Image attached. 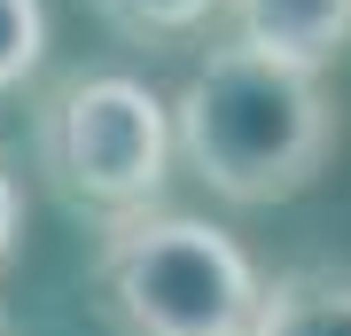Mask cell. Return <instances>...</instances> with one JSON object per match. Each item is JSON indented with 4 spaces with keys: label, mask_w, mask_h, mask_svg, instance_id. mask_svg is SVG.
Segmentation results:
<instances>
[{
    "label": "cell",
    "mask_w": 351,
    "mask_h": 336,
    "mask_svg": "<svg viewBox=\"0 0 351 336\" xmlns=\"http://www.w3.org/2000/svg\"><path fill=\"white\" fill-rule=\"evenodd\" d=\"M172 125H180V164L219 203H242V212L304 196L336 149V110L320 78L265 63L234 39L188 71Z\"/></svg>",
    "instance_id": "cell-1"
},
{
    "label": "cell",
    "mask_w": 351,
    "mask_h": 336,
    "mask_svg": "<svg viewBox=\"0 0 351 336\" xmlns=\"http://www.w3.org/2000/svg\"><path fill=\"white\" fill-rule=\"evenodd\" d=\"M94 282L125 336H250L265 282L226 227L195 212H125L101 227Z\"/></svg>",
    "instance_id": "cell-2"
},
{
    "label": "cell",
    "mask_w": 351,
    "mask_h": 336,
    "mask_svg": "<svg viewBox=\"0 0 351 336\" xmlns=\"http://www.w3.org/2000/svg\"><path fill=\"white\" fill-rule=\"evenodd\" d=\"M172 157H180L172 102L133 71H78L32 110V164L78 212L101 219L156 212Z\"/></svg>",
    "instance_id": "cell-3"
},
{
    "label": "cell",
    "mask_w": 351,
    "mask_h": 336,
    "mask_svg": "<svg viewBox=\"0 0 351 336\" xmlns=\"http://www.w3.org/2000/svg\"><path fill=\"white\" fill-rule=\"evenodd\" d=\"M226 24H234V47L320 78L351 47V0H226Z\"/></svg>",
    "instance_id": "cell-4"
},
{
    "label": "cell",
    "mask_w": 351,
    "mask_h": 336,
    "mask_svg": "<svg viewBox=\"0 0 351 336\" xmlns=\"http://www.w3.org/2000/svg\"><path fill=\"white\" fill-rule=\"evenodd\" d=\"M250 336H351V274H336V266L274 274Z\"/></svg>",
    "instance_id": "cell-5"
},
{
    "label": "cell",
    "mask_w": 351,
    "mask_h": 336,
    "mask_svg": "<svg viewBox=\"0 0 351 336\" xmlns=\"http://www.w3.org/2000/svg\"><path fill=\"white\" fill-rule=\"evenodd\" d=\"M101 24L125 32V39H180V32H203L211 16H226V0H94Z\"/></svg>",
    "instance_id": "cell-6"
},
{
    "label": "cell",
    "mask_w": 351,
    "mask_h": 336,
    "mask_svg": "<svg viewBox=\"0 0 351 336\" xmlns=\"http://www.w3.org/2000/svg\"><path fill=\"white\" fill-rule=\"evenodd\" d=\"M47 63V0H0V94H24Z\"/></svg>",
    "instance_id": "cell-7"
},
{
    "label": "cell",
    "mask_w": 351,
    "mask_h": 336,
    "mask_svg": "<svg viewBox=\"0 0 351 336\" xmlns=\"http://www.w3.org/2000/svg\"><path fill=\"white\" fill-rule=\"evenodd\" d=\"M16 243H24V180H16L8 164H0V274H8Z\"/></svg>",
    "instance_id": "cell-8"
}]
</instances>
